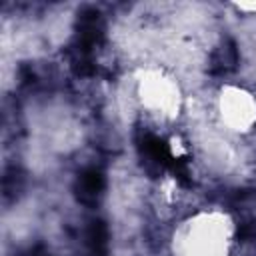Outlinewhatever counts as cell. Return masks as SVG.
Instances as JSON below:
<instances>
[{
  "label": "cell",
  "mask_w": 256,
  "mask_h": 256,
  "mask_svg": "<svg viewBox=\"0 0 256 256\" xmlns=\"http://www.w3.org/2000/svg\"><path fill=\"white\" fill-rule=\"evenodd\" d=\"M76 28H78V44H76V48H80V50L90 54V50L102 40V34H104V22H102L100 12L94 10V8H84L78 14Z\"/></svg>",
  "instance_id": "6da1fadb"
},
{
  "label": "cell",
  "mask_w": 256,
  "mask_h": 256,
  "mask_svg": "<svg viewBox=\"0 0 256 256\" xmlns=\"http://www.w3.org/2000/svg\"><path fill=\"white\" fill-rule=\"evenodd\" d=\"M102 190H104V174L98 170V168H88L84 170L78 180H76V186H74V192H76V198L86 204V206H94L100 196H102Z\"/></svg>",
  "instance_id": "7a4b0ae2"
},
{
  "label": "cell",
  "mask_w": 256,
  "mask_h": 256,
  "mask_svg": "<svg viewBox=\"0 0 256 256\" xmlns=\"http://www.w3.org/2000/svg\"><path fill=\"white\" fill-rule=\"evenodd\" d=\"M236 66H238V48H236V42L234 40H226L210 56L208 70L214 76H224V74L236 70Z\"/></svg>",
  "instance_id": "3957f363"
},
{
  "label": "cell",
  "mask_w": 256,
  "mask_h": 256,
  "mask_svg": "<svg viewBox=\"0 0 256 256\" xmlns=\"http://www.w3.org/2000/svg\"><path fill=\"white\" fill-rule=\"evenodd\" d=\"M24 172L18 168V166H8L4 170V176H2V200L6 204L14 202L20 192L24 190Z\"/></svg>",
  "instance_id": "277c9868"
},
{
  "label": "cell",
  "mask_w": 256,
  "mask_h": 256,
  "mask_svg": "<svg viewBox=\"0 0 256 256\" xmlns=\"http://www.w3.org/2000/svg\"><path fill=\"white\" fill-rule=\"evenodd\" d=\"M86 242L94 256H106L108 252V228L102 220H92L86 230Z\"/></svg>",
  "instance_id": "5b68a950"
},
{
  "label": "cell",
  "mask_w": 256,
  "mask_h": 256,
  "mask_svg": "<svg viewBox=\"0 0 256 256\" xmlns=\"http://www.w3.org/2000/svg\"><path fill=\"white\" fill-rule=\"evenodd\" d=\"M70 66H72V70L78 74V76H90V74H94V62H92V58H90V54L88 52H84V50H80V48H74L72 50V54H70Z\"/></svg>",
  "instance_id": "8992f818"
},
{
  "label": "cell",
  "mask_w": 256,
  "mask_h": 256,
  "mask_svg": "<svg viewBox=\"0 0 256 256\" xmlns=\"http://www.w3.org/2000/svg\"><path fill=\"white\" fill-rule=\"evenodd\" d=\"M238 240H242V242L256 240V218H244L238 224Z\"/></svg>",
  "instance_id": "52a82bcc"
},
{
  "label": "cell",
  "mask_w": 256,
  "mask_h": 256,
  "mask_svg": "<svg viewBox=\"0 0 256 256\" xmlns=\"http://www.w3.org/2000/svg\"><path fill=\"white\" fill-rule=\"evenodd\" d=\"M20 256H50V252L44 246H34V248H28L26 252H22Z\"/></svg>",
  "instance_id": "ba28073f"
}]
</instances>
